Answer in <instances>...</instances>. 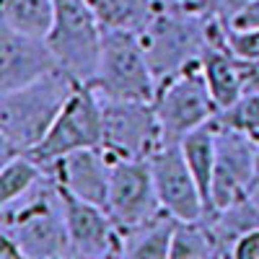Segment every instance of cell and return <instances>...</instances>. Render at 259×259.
<instances>
[{
  "label": "cell",
  "instance_id": "6da1fadb",
  "mask_svg": "<svg viewBox=\"0 0 259 259\" xmlns=\"http://www.w3.org/2000/svg\"><path fill=\"white\" fill-rule=\"evenodd\" d=\"M62 68L13 91H0V156L11 158L34 150L78 89Z\"/></svg>",
  "mask_w": 259,
  "mask_h": 259
},
{
  "label": "cell",
  "instance_id": "7a4b0ae2",
  "mask_svg": "<svg viewBox=\"0 0 259 259\" xmlns=\"http://www.w3.org/2000/svg\"><path fill=\"white\" fill-rule=\"evenodd\" d=\"M0 231L13 236L26 259H73L65 194L50 171L18 200L0 205Z\"/></svg>",
  "mask_w": 259,
  "mask_h": 259
},
{
  "label": "cell",
  "instance_id": "3957f363",
  "mask_svg": "<svg viewBox=\"0 0 259 259\" xmlns=\"http://www.w3.org/2000/svg\"><path fill=\"white\" fill-rule=\"evenodd\" d=\"M218 16H194L177 6H163L140 31L143 50L148 55L158 89L171 78L184 73L189 65L200 62L210 45L212 21Z\"/></svg>",
  "mask_w": 259,
  "mask_h": 259
},
{
  "label": "cell",
  "instance_id": "277c9868",
  "mask_svg": "<svg viewBox=\"0 0 259 259\" xmlns=\"http://www.w3.org/2000/svg\"><path fill=\"white\" fill-rule=\"evenodd\" d=\"M89 85H94L96 94L106 99H130V101L156 99L158 80L150 70V62L138 31L104 29L99 68Z\"/></svg>",
  "mask_w": 259,
  "mask_h": 259
},
{
  "label": "cell",
  "instance_id": "5b68a950",
  "mask_svg": "<svg viewBox=\"0 0 259 259\" xmlns=\"http://www.w3.org/2000/svg\"><path fill=\"white\" fill-rule=\"evenodd\" d=\"M57 65L78 83H91L99 68L104 26L89 0H55V24L47 36Z\"/></svg>",
  "mask_w": 259,
  "mask_h": 259
},
{
  "label": "cell",
  "instance_id": "8992f818",
  "mask_svg": "<svg viewBox=\"0 0 259 259\" xmlns=\"http://www.w3.org/2000/svg\"><path fill=\"white\" fill-rule=\"evenodd\" d=\"M99 99L104 119L101 148L112 161L150 158L161 145H166L153 101H130L106 96Z\"/></svg>",
  "mask_w": 259,
  "mask_h": 259
},
{
  "label": "cell",
  "instance_id": "52a82bcc",
  "mask_svg": "<svg viewBox=\"0 0 259 259\" xmlns=\"http://www.w3.org/2000/svg\"><path fill=\"white\" fill-rule=\"evenodd\" d=\"M101 138H104L101 99L94 85L80 83L65 104V109L60 112V117L55 119V124L50 127L45 140L34 150H29V156L50 171L60 158H65L73 150L101 148Z\"/></svg>",
  "mask_w": 259,
  "mask_h": 259
},
{
  "label": "cell",
  "instance_id": "ba28073f",
  "mask_svg": "<svg viewBox=\"0 0 259 259\" xmlns=\"http://www.w3.org/2000/svg\"><path fill=\"white\" fill-rule=\"evenodd\" d=\"M156 114L161 119L163 130V143H182L189 133L210 124L218 114V104H215L200 62L189 65L184 73L163 83L156 99Z\"/></svg>",
  "mask_w": 259,
  "mask_h": 259
},
{
  "label": "cell",
  "instance_id": "9c48e42d",
  "mask_svg": "<svg viewBox=\"0 0 259 259\" xmlns=\"http://www.w3.org/2000/svg\"><path fill=\"white\" fill-rule=\"evenodd\" d=\"M106 210H109L122 233L130 228H138L150 218H156L158 212H163L148 158L112 161Z\"/></svg>",
  "mask_w": 259,
  "mask_h": 259
},
{
  "label": "cell",
  "instance_id": "30bf717a",
  "mask_svg": "<svg viewBox=\"0 0 259 259\" xmlns=\"http://www.w3.org/2000/svg\"><path fill=\"white\" fill-rule=\"evenodd\" d=\"M256 158H259V143L251 135L239 133V130L215 127V171H212L215 210L249 194L256 174Z\"/></svg>",
  "mask_w": 259,
  "mask_h": 259
},
{
  "label": "cell",
  "instance_id": "8fae6325",
  "mask_svg": "<svg viewBox=\"0 0 259 259\" xmlns=\"http://www.w3.org/2000/svg\"><path fill=\"white\" fill-rule=\"evenodd\" d=\"M150 161V171H153V182L161 207L174 215L177 221H200L207 215L205 197L194 182L192 171L184 161L182 145L177 143H166L161 145Z\"/></svg>",
  "mask_w": 259,
  "mask_h": 259
},
{
  "label": "cell",
  "instance_id": "7c38bea8",
  "mask_svg": "<svg viewBox=\"0 0 259 259\" xmlns=\"http://www.w3.org/2000/svg\"><path fill=\"white\" fill-rule=\"evenodd\" d=\"M62 194L73 256H122V231L109 210L65 189Z\"/></svg>",
  "mask_w": 259,
  "mask_h": 259
},
{
  "label": "cell",
  "instance_id": "4fadbf2b",
  "mask_svg": "<svg viewBox=\"0 0 259 259\" xmlns=\"http://www.w3.org/2000/svg\"><path fill=\"white\" fill-rule=\"evenodd\" d=\"M60 68L47 39L0 24V91L29 85Z\"/></svg>",
  "mask_w": 259,
  "mask_h": 259
},
{
  "label": "cell",
  "instance_id": "5bb4252c",
  "mask_svg": "<svg viewBox=\"0 0 259 259\" xmlns=\"http://www.w3.org/2000/svg\"><path fill=\"white\" fill-rule=\"evenodd\" d=\"M50 174L60 182L65 192L106 207L109 179H112V158L104 153V148L73 150V153L60 158L50 168Z\"/></svg>",
  "mask_w": 259,
  "mask_h": 259
},
{
  "label": "cell",
  "instance_id": "9a60e30c",
  "mask_svg": "<svg viewBox=\"0 0 259 259\" xmlns=\"http://www.w3.org/2000/svg\"><path fill=\"white\" fill-rule=\"evenodd\" d=\"M205 221L212 231L215 246H218V256H231L236 241L241 239L244 233L259 228V207L251 200V194L233 200L226 207H218L215 212L205 215Z\"/></svg>",
  "mask_w": 259,
  "mask_h": 259
},
{
  "label": "cell",
  "instance_id": "2e32d148",
  "mask_svg": "<svg viewBox=\"0 0 259 259\" xmlns=\"http://www.w3.org/2000/svg\"><path fill=\"white\" fill-rule=\"evenodd\" d=\"M177 218L166 210L158 212L148 223L130 228L122 233V256L133 259H168L171 254V239H174Z\"/></svg>",
  "mask_w": 259,
  "mask_h": 259
},
{
  "label": "cell",
  "instance_id": "e0dca14e",
  "mask_svg": "<svg viewBox=\"0 0 259 259\" xmlns=\"http://www.w3.org/2000/svg\"><path fill=\"white\" fill-rule=\"evenodd\" d=\"M179 145H182V153H184V161L192 171V177L205 197L207 215H210L215 210V205H212V171H215V127H212V122L189 133Z\"/></svg>",
  "mask_w": 259,
  "mask_h": 259
},
{
  "label": "cell",
  "instance_id": "ac0fdd59",
  "mask_svg": "<svg viewBox=\"0 0 259 259\" xmlns=\"http://www.w3.org/2000/svg\"><path fill=\"white\" fill-rule=\"evenodd\" d=\"M3 26L47 39L55 24V0H0Z\"/></svg>",
  "mask_w": 259,
  "mask_h": 259
},
{
  "label": "cell",
  "instance_id": "d6986e66",
  "mask_svg": "<svg viewBox=\"0 0 259 259\" xmlns=\"http://www.w3.org/2000/svg\"><path fill=\"white\" fill-rule=\"evenodd\" d=\"M104 29L143 31L150 18L163 8L158 0H89Z\"/></svg>",
  "mask_w": 259,
  "mask_h": 259
},
{
  "label": "cell",
  "instance_id": "ffe728a7",
  "mask_svg": "<svg viewBox=\"0 0 259 259\" xmlns=\"http://www.w3.org/2000/svg\"><path fill=\"white\" fill-rule=\"evenodd\" d=\"M45 174H47V168L29 153L6 158L3 168H0V205L13 202L21 194H26Z\"/></svg>",
  "mask_w": 259,
  "mask_h": 259
},
{
  "label": "cell",
  "instance_id": "44dd1931",
  "mask_svg": "<svg viewBox=\"0 0 259 259\" xmlns=\"http://www.w3.org/2000/svg\"><path fill=\"white\" fill-rule=\"evenodd\" d=\"M218 256L212 231L205 218L200 221H179L171 239V254L168 259H207Z\"/></svg>",
  "mask_w": 259,
  "mask_h": 259
},
{
  "label": "cell",
  "instance_id": "7402d4cb",
  "mask_svg": "<svg viewBox=\"0 0 259 259\" xmlns=\"http://www.w3.org/2000/svg\"><path fill=\"white\" fill-rule=\"evenodd\" d=\"M212 124L226 127V130H239V133L256 138L259 135V94H244L239 101H233L231 106L215 114Z\"/></svg>",
  "mask_w": 259,
  "mask_h": 259
},
{
  "label": "cell",
  "instance_id": "603a6c76",
  "mask_svg": "<svg viewBox=\"0 0 259 259\" xmlns=\"http://www.w3.org/2000/svg\"><path fill=\"white\" fill-rule=\"evenodd\" d=\"M226 47L239 60H259V29L226 26Z\"/></svg>",
  "mask_w": 259,
  "mask_h": 259
},
{
  "label": "cell",
  "instance_id": "cb8c5ba5",
  "mask_svg": "<svg viewBox=\"0 0 259 259\" xmlns=\"http://www.w3.org/2000/svg\"><path fill=\"white\" fill-rule=\"evenodd\" d=\"M233 259H259V228L244 233L233 246Z\"/></svg>",
  "mask_w": 259,
  "mask_h": 259
},
{
  "label": "cell",
  "instance_id": "d4e9b609",
  "mask_svg": "<svg viewBox=\"0 0 259 259\" xmlns=\"http://www.w3.org/2000/svg\"><path fill=\"white\" fill-rule=\"evenodd\" d=\"M226 26H233V29H259V0H249V3L231 18V24Z\"/></svg>",
  "mask_w": 259,
  "mask_h": 259
},
{
  "label": "cell",
  "instance_id": "484cf974",
  "mask_svg": "<svg viewBox=\"0 0 259 259\" xmlns=\"http://www.w3.org/2000/svg\"><path fill=\"white\" fill-rule=\"evenodd\" d=\"M244 94H259V60H239Z\"/></svg>",
  "mask_w": 259,
  "mask_h": 259
},
{
  "label": "cell",
  "instance_id": "4316f807",
  "mask_svg": "<svg viewBox=\"0 0 259 259\" xmlns=\"http://www.w3.org/2000/svg\"><path fill=\"white\" fill-rule=\"evenodd\" d=\"M174 6L194 16H218L221 0H174Z\"/></svg>",
  "mask_w": 259,
  "mask_h": 259
},
{
  "label": "cell",
  "instance_id": "83f0119b",
  "mask_svg": "<svg viewBox=\"0 0 259 259\" xmlns=\"http://www.w3.org/2000/svg\"><path fill=\"white\" fill-rule=\"evenodd\" d=\"M246 3H249V0H221V8H218L221 21H223V24H231V18L239 13Z\"/></svg>",
  "mask_w": 259,
  "mask_h": 259
},
{
  "label": "cell",
  "instance_id": "f1b7e54d",
  "mask_svg": "<svg viewBox=\"0 0 259 259\" xmlns=\"http://www.w3.org/2000/svg\"><path fill=\"white\" fill-rule=\"evenodd\" d=\"M249 194H251V200H254V202H256V207H259V182H254V187H251V192H249Z\"/></svg>",
  "mask_w": 259,
  "mask_h": 259
},
{
  "label": "cell",
  "instance_id": "f546056e",
  "mask_svg": "<svg viewBox=\"0 0 259 259\" xmlns=\"http://www.w3.org/2000/svg\"><path fill=\"white\" fill-rule=\"evenodd\" d=\"M161 6H174V0H158Z\"/></svg>",
  "mask_w": 259,
  "mask_h": 259
},
{
  "label": "cell",
  "instance_id": "4dcf8cb0",
  "mask_svg": "<svg viewBox=\"0 0 259 259\" xmlns=\"http://www.w3.org/2000/svg\"><path fill=\"white\" fill-rule=\"evenodd\" d=\"M254 140H256V143H259V135H256V138H254Z\"/></svg>",
  "mask_w": 259,
  "mask_h": 259
}]
</instances>
